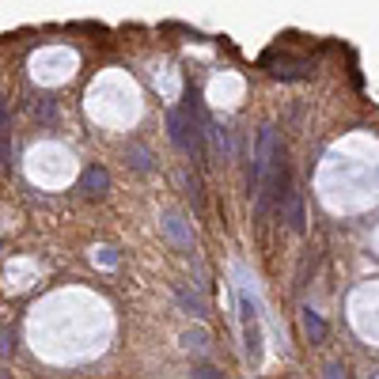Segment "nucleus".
<instances>
[{"instance_id": "nucleus-3", "label": "nucleus", "mask_w": 379, "mask_h": 379, "mask_svg": "<svg viewBox=\"0 0 379 379\" xmlns=\"http://www.w3.org/2000/svg\"><path fill=\"white\" fill-rule=\"evenodd\" d=\"M164 231L175 239V247H182V251H190V247H193V231L182 224L179 213H167V216H164Z\"/></svg>"}, {"instance_id": "nucleus-5", "label": "nucleus", "mask_w": 379, "mask_h": 379, "mask_svg": "<svg viewBox=\"0 0 379 379\" xmlns=\"http://www.w3.org/2000/svg\"><path fill=\"white\" fill-rule=\"evenodd\" d=\"M179 303H182V308L190 311L193 319H201V315H205V300H201L197 292H190L186 285H179Z\"/></svg>"}, {"instance_id": "nucleus-4", "label": "nucleus", "mask_w": 379, "mask_h": 379, "mask_svg": "<svg viewBox=\"0 0 379 379\" xmlns=\"http://www.w3.org/2000/svg\"><path fill=\"white\" fill-rule=\"evenodd\" d=\"M84 190L87 193H107L110 190V175L103 167H87L84 171Z\"/></svg>"}, {"instance_id": "nucleus-1", "label": "nucleus", "mask_w": 379, "mask_h": 379, "mask_svg": "<svg viewBox=\"0 0 379 379\" xmlns=\"http://www.w3.org/2000/svg\"><path fill=\"white\" fill-rule=\"evenodd\" d=\"M239 311H243V337H247V357H251V364L262 360V322H258V308L251 300V292H239Z\"/></svg>"}, {"instance_id": "nucleus-13", "label": "nucleus", "mask_w": 379, "mask_h": 379, "mask_svg": "<svg viewBox=\"0 0 379 379\" xmlns=\"http://www.w3.org/2000/svg\"><path fill=\"white\" fill-rule=\"evenodd\" d=\"M4 118H8V114H4V103H0V125H4Z\"/></svg>"}, {"instance_id": "nucleus-2", "label": "nucleus", "mask_w": 379, "mask_h": 379, "mask_svg": "<svg viewBox=\"0 0 379 379\" xmlns=\"http://www.w3.org/2000/svg\"><path fill=\"white\" fill-rule=\"evenodd\" d=\"M281 220L288 224V231H303V201H300V193L296 190H288L285 193V201H281Z\"/></svg>"}, {"instance_id": "nucleus-9", "label": "nucleus", "mask_w": 379, "mask_h": 379, "mask_svg": "<svg viewBox=\"0 0 379 379\" xmlns=\"http://www.w3.org/2000/svg\"><path fill=\"white\" fill-rule=\"evenodd\" d=\"M205 330H186V345H193V349H205Z\"/></svg>"}, {"instance_id": "nucleus-7", "label": "nucleus", "mask_w": 379, "mask_h": 379, "mask_svg": "<svg viewBox=\"0 0 379 379\" xmlns=\"http://www.w3.org/2000/svg\"><path fill=\"white\" fill-rule=\"evenodd\" d=\"M129 164H133L136 171H148V167H152L148 148H144V144H129Z\"/></svg>"}, {"instance_id": "nucleus-11", "label": "nucleus", "mask_w": 379, "mask_h": 379, "mask_svg": "<svg viewBox=\"0 0 379 379\" xmlns=\"http://www.w3.org/2000/svg\"><path fill=\"white\" fill-rule=\"evenodd\" d=\"M12 353V330H0V357Z\"/></svg>"}, {"instance_id": "nucleus-12", "label": "nucleus", "mask_w": 379, "mask_h": 379, "mask_svg": "<svg viewBox=\"0 0 379 379\" xmlns=\"http://www.w3.org/2000/svg\"><path fill=\"white\" fill-rule=\"evenodd\" d=\"M326 379H342V364H326Z\"/></svg>"}, {"instance_id": "nucleus-8", "label": "nucleus", "mask_w": 379, "mask_h": 379, "mask_svg": "<svg viewBox=\"0 0 379 379\" xmlns=\"http://www.w3.org/2000/svg\"><path fill=\"white\" fill-rule=\"evenodd\" d=\"M193 379H224V376L216 372L213 364H205V360H201V364H193Z\"/></svg>"}, {"instance_id": "nucleus-6", "label": "nucleus", "mask_w": 379, "mask_h": 379, "mask_svg": "<svg viewBox=\"0 0 379 379\" xmlns=\"http://www.w3.org/2000/svg\"><path fill=\"white\" fill-rule=\"evenodd\" d=\"M303 326H308V334L315 337V342H326V322H322V319H319L311 308L303 311Z\"/></svg>"}, {"instance_id": "nucleus-10", "label": "nucleus", "mask_w": 379, "mask_h": 379, "mask_svg": "<svg viewBox=\"0 0 379 379\" xmlns=\"http://www.w3.org/2000/svg\"><path fill=\"white\" fill-rule=\"evenodd\" d=\"M35 110L46 118V122H53V99H38V107H35Z\"/></svg>"}]
</instances>
